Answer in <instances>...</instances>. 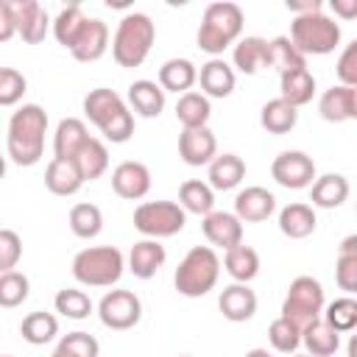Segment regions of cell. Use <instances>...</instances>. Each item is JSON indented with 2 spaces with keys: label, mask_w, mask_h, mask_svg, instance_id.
<instances>
[{
  "label": "cell",
  "mask_w": 357,
  "mask_h": 357,
  "mask_svg": "<svg viewBox=\"0 0 357 357\" xmlns=\"http://www.w3.org/2000/svg\"><path fill=\"white\" fill-rule=\"evenodd\" d=\"M187 212L176 201H142L134 209V229L151 240L173 237L184 229Z\"/></svg>",
  "instance_id": "obj_9"
},
{
  "label": "cell",
  "mask_w": 357,
  "mask_h": 357,
  "mask_svg": "<svg viewBox=\"0 0 357 357\" xmlns=\"http://www.w3.org/2000/svg\"><path fill=\"white\" fill-rule=\"evenodd\" d=\"M84 114L92 126H98V131L109 139V142H128L134 134V114L128 109V103L106 86L92 89L84 98Z\"/></svg>",
  "instance_id": "obj_2"
},
{
  "label": "cell",
  "mask_w": 357,
  "mask_h": 357,
  "mask_svg": "<svg viewBox=\"0 0 357 357\" xmlns=\"http://www.w3.org/2000/svg\"><path fill=\"white\" fill-rule=\"evenodd\" d=\"M165 259H167L165 245L159 240L145 237V240H139V243L131 245V251H128V271L137 279H151L165 265Z\"/></svg>",
  "instance_id": "obj_21"
},
{
  "label": "cell",
  "mask_w": 357,
  "mask_h": 357,
  "mask_svg": "<svg viewBox=\"0 0 357 357\" xmlns=\"http://www.w3.org/2000/svg\"><path fill=\"white\" fill-rule=\"evenodd\" d=\"M268 343H271L273 351H279V354H296V349L301 346V332H298L290 321H284V318L279 315V318L271 321V326H268Z\"/></svg>",
  "instance_id": "obj_45"
},
{
  "label": "cell",
  "mask_w": 357,
  "mask_h": 357,
  "mask_svg": "<svg viewBox=\"0 0 357 357\" xmlns=\"http://www.w3.org/2000/svg\"><path fill=\"white\" fill-rule=\"evenodd\" d=\"M324 304H326V298H324L321 282L312 276H296L282 301V318L290 321L298 332H304L312 321L321 318Z\"/></svg>",
  "instance_id": "obj_8"
},
{
  "label": "cell",
  "mask_w": 357,
  "mask_h": 357,
  "mask_svg": "<svg viewBox=\"0 0 357 357\" xmlns=\"http://www.w3.org/2000/svg\"><path fill=\"white\" fill-rule=\"evenodd\" d=\"M223 268H226V273H229L234 282L248 284V282L259 273V254H257L251 245L240 243V245H234V248H229V251L223 254Z\"/></svg>",
  "instance_id": "obj_32"
},
{
  "label": "cell",
  "mask_w": 357,
  "mask_h": 357,
  "mask_svg": "<svg viewBox=\"0 0 357 357\" xmlns=\"http://www.w3.org/2000/svg\"><path fill=\"white\" fill-rule=\"evenodd\" d=\"M178 156H181V162L190 165V167L209 165V162L218 156V139H215V134L209 131V126L184 128V131L178 134Z\"/></svg>",
  "instance_id": "obj_12"
},
{
  "label": "cell",
  "mask_w": 357,
  "mask_h": 357,
  "mask_svg": "<svg viewBox=\"0 0 357 357\" xmlns=\"http://www.w3.org/2000/svg\"><path fill=\"white\" fill-rule=\"evenodd\" d=\"M22 257V237L14 229H0V273L14 271Z\"/></svg>",
  "instance_id": "obj_48"
},
{
  "label": "cell",
  "mask_w": 357,
  "mask_h": 357,
  "mask_svg": "<svg viewBox=\"0 0 357 357\" xmlns=\"http://www.w3.org/2000/svg\"><path fill=\"white\" fill-rule=\"evenodd\" d=\"M178 206L192 215H209L215 206V190L201 178H190L178 187Z\"/></svg>",
  "instance_id": "obj_38"
},
{
  "label": "cell",
  "mask_w": 357,
  "mask_h": 357,
  "mask_svg": "<svg viewBox=\"0 0 357 357\" xmlns=\"http://www.w3.org/2000/svg\"><path fill=\"white\" fill-rule=\"evenodd\" d=\"M50 357H73V354H67V351H61V349H56Z\"/></svg>",
  "instance_id": "obj_54"
},
{
  "label": "cell",
  "mask_w": 357,
  "mask_h": 357,
  "mask_svg": "<svg viewBox=\"0 0 357 357\" xmlns=\"http://www.w3.org/2000/svg\"><path fill=\"white\" fill-rule=\"evenodd\" d=\"M293 47L307 59V56H326L340 45V25L326 17L324 11L293 17L290 22V36Z\"/></svg>",
  "instance_id": "obj_7"
},
{
  "label": "cell",
  "mask_w": 357,
  "mask_h": 357,
  "mask_svg": "<svg viewBox=\"0 0 357 357\" xmlns=\"http://www.w3.org/2000/svg\"><path fill=\"white\" fill-rule=\"evenodd\" d=\"M335 282L340 290H346L349 296L357 293V234H349L340 248H337V259H335Z\"/></svg>",
  "instance_id": "obj_36"
},
{
  "label": "cell",
  "mask_w": 357,
  "mask_h": 357,
  "mask_svg": "<svg viewBox=\"0 0 357 357\" xmlns=\"http://www.w3.org/2000/svg\"><path fill=\"white\" fill-rule=\"evenodd\" d=\"M271 176L284 190H304L315 181V162L304 151H282L271 162Z\"/></svg>",
  "instance_id": "obj_11"
},
{
  "label": "cell",
  "mask_w": 357,
  "mask_h": 357,
  "mask_svg": "<svg viewBox=\"0 0 357 357\" xmlns=\"http://www.w3.org/2000/svg\"><path fill=\"white\" fill-rule=\"evenodd\" d=\"M259 123H262V128H265L268 134H279V137H282V134H287V131L296 128V123H298V109L290 106V103L282 100V98H273V100H268V103L262 106Z\"/></svg>",
  "instance_id": "obj_34"
},
{
  "label": "cell",
  "mask_w": 357,
  "mask_h": 357,
  "mask_svg": "<svg viewBox=\"0 0 357 357\" xmlns=\"http://www.w3.org/2000/svg\"><path fill=\"white\" fill-rule=\"evenodd\" d=\"M265 67H273L282 75V73L307 67V59L293 47V42L287 36H273L265 45Z\"/></svg>",
  "instance_id": "obj_33"
},
{
  "label": "cell",
  "mask_w": 357,
  "mask_h": 357,
  "mask_svg": "<svg viewBox=\"0 0 357 357\" xmlns=\"http://www.w3.org/2000/svg\"><path fill=\"white\" fill-rule=\"evenodd\" d=\"M128 109L139 117H159L165 109V92L156 81L139 78L128 86Z\"/></svg>",
  "instance_id": "obj_26"
},
{
  "label": "cell",
  "mask_w": 357,
  "mask_h": 357,
  "mask_svg": "<svg viewBox=\"0 0 357 357\" xmlns=\"http://www.w3.org/2000/svg\"><path fill=\"white\" fill-rule=\"evenodd\" d=\"M312 95H315V75L307 67H298V70L279 75V98L287 100L290 106L298 109V106L310 103Z\"/></svg>",
  "instance_id": "obj_28"
},
{
  "label": "cell",
  "mask_w": 357,
  "mask_h": 357,
  "mask_svg": "<svg viewBox=\"0 0 357 357\" xmlns=\"http://www.w3.org/2000/svg\"><path fill=\"white\" fill-rule=\"evenodd\" d=\"M284 6H287V11H293L296 17H304V14H315V11H324V3H321V0H287Z\"/></svg>",
  "instance_id": "obj_51"
},
{
  "label": "cell",
  "mask_w": 357,
  "mask_h": 357,
  "mask_svg": "<svg viewBox=\"0 0 357 357\" xmlns=\"http://www.w3.org/2000/svg\"><path fill=\"white\" fill-rule=\"evenodd\" d=\"M198 81V70L190 59H167L159 67V86L162 92H176L184 95L192 89V84Z\"/></svg>",
  "instance_id": "obj_29"
},
{
  "label": "cell",
  "mask_w": 357,
  "mask_h": 357,
  "mask_svg": "<svg viewBox=\"0 0 357 357\" xmlns=\"http://www.w3.org/2000/svg\"><path fill=\"white\" fill-rule=\"evenodd\" d=\"M6 176V156H0V178Z\"/></svg>",
  "instance_id": "obj_55"
},
{
  "label": "cell",
  "mask_w": 357,
  "mask_h": 357,
  "mask_svg": "<svg viewBox=\"0 0 357 357\" xmlns=\"http://www.w3.org/2000/svg\"><path fill=\"white\" fill-rule=\"evenodd\" d=\"M20 335L31 346H45L59 335V318L53 312H42V310L28 312L20 324Z\"/></svg>",
  "instance_id": "obj_37"
},
{
  "label": "cell",
  "mask_w": 357,
  "mask_h": 357,
  "mask_svg": "<svg viewBox=\"0 0 357 357\" xmlns=\"http://www.w3.org/2000/svg\"><path fill=\"white\" fill-rule=\"evenodd\" d=\"M73 162H75V167H78L84 181H95L109 170V151L98 137H89L84 142V148L75 153Z\"/></svg>",
  "instance_id": "obj_31"
},
{
  "label": "cell",
  "mask_w": 357,
  "mask_h": 357,
  "mask_svg": "<svg viewBox=\"0 0 357 357\" xmlns=\"http://www.w3.org/2000/svg\"><path fill=\"white\" fill-rule=\"evenodd\" d=\"M206 184L212 190H234L243 178H245V162L237 153H218L209 165H206Z\"/></svg>",
  "instance_id": "obj_22"
},
{
  "label": "cell",
  "mask_w": 357,
  "mask_h": 357,
  "mask_svg": "<svg viewBox=\"0 0 357 357\" xmlns=\"http://www.w3.org/2000/svg\"><path fill=\"white\" fill-rule=\"evenodd\" d=\"M45 134H47V112L39 103H22L8 120V134H6L8 159L20 167H33L45 153Z\"/></svg>",
  "instance_id": "obj_1"
},
{
  "label": "cell",
  "mask_w": 357,
  "mask_h": 357,
  "mask_svg": "<svg viewBox=\"0 0 357 357\" xmlns=\"http://www.w3.org/2000/svg\"><path fill=\"white\" fill-rule=\"evenodd\" d=\"M28 293H31V282L22 271L14 268V271L0 273V307L14 310L28 298Z\"/></svg>",
  "instance_id": "obj_44"
},
{
  "label": "cell",
  "mask_w": 357,
  "mask_h": 357,
  "mask_svg": "<svg viewBox=\"0 0 357 357\" xmlns=\"http://www.w3.org/2000/svg\"><path fill=\"white\" fill-rule=\"evenodd\" d=\"M126 268L123 251L114 245H92L73 257V276L86 287H112Z\"/></svg>",
  "instance_id": "obj_6"
},
{
  "label": "cell",
  "mask_w": 357,
  "mask_h": 357,
  "mask_svg": "<svg viewBox=\"0 0 357 357\" xmlns=\"http://www.w3.org/2000/svg\"><path fill=\"white\" fill-rule=\"evenodd\" d=\"M332 8H335V14L343 17V20L357 17V0H332Z\"/></svg>",
  "instance_id": "obj_52"
},
{
  "label": "cell",
  "mask_w": 357,
  "mask_h": 357,
  "mask_svg": "<svg viewBox=\"0 0 357 357\" xmlns=\"http://www.w3.org/2000/svg\"><path fill=\"white\" fill-rule=\"evenodd\" d=\"M293 357H310V354H293Z\"/></svg>",
  "instance_id": "obj_56"
},
{
  "label": "cell",
  "mask_w": 357,
  "mask_h": 357,
  "mask_svg": "<svg viewBox=\"0 0 357 357\" xmlns=\"http://www.w3.org/2000/svg\"><path fill=\"white\" fill-rule=\"evenodd\" d=\"M98 318H100V324L106 329L126 332V329H131V326L139 324V318H142V301L131 290H109L98 301Z\"/></svg>",
  "instance_id": "obj_10"
},
{
  "label": "cell",
  "mask_w": 357,
  "mask_h": 357,
  "mask_svg": "<svg viewBox=\"0 0 357 357\" xmlns=\"http://www.w3.org/2000/svg\"><path fill=\"white\" fill-rule=\"evenodd\" d=\"M11 36H17L14 6H11V0H0V42H8Z\"/></svg>",
  "instance_id": "obj_50"
},
{
  "label": "cell",
  "mask_w": 357,
  "mask_h": 357,
  "mask_svg": "<svg viewBox=\"0 0 357 357\" xmlns=\"http://www.w3.org/2000/svg\"><path fill=\"white\" fill-rule=\"evenodd\" d=\"M14 22H17V36L28 45H39L47 31H50V17L36 0H14Z\"/></svg>",
  "instance_id": "obj_13"
},
{
  "label": "cell",
  "mask_w": 357,
  "mask_h": 357,
  "mask_svg": "<svg viewBox=\"0 0 357 357\" xmlns=\"http://www.w3.org/2000/svg\"><path fill=\"white\" fill-rule=\"evenodd\" d=\"M181 357H190V354H181Z\"/></svg>",
  "instance_id": "obj_58"
},
{
  "label": "cell",
  "mask_w": 357,
  "mask_h": 357,
  "mask_svg": "<svg viewBox=\"0 0 357 357\" xmlns=\"http://www.w3.org/2000/svg\"><path fill=\"white\" fill-rule=\"evenodd\" d=\"M218 310L223 312L226 321L243 324V321L254 318V312H257V293H254L248 284L234 282V284H229V287L220 290V296H218Z\"/></svg>",
  "instance_id": "obj_16"
},
{
  "label": "cell",
  "mask_w": 357,
  "mask_h": 357,
  "mask_svg": "<svg viewBox=\"0 0 357 357\" xmlns=\"http://www.w3.org/2000/svg\"><path fill=\"white\" fill-rule=\"evenodd\" d=\"M84 22H86V14H84L81 6H75V3H73V6H64V8L56 14V20H50V28H53L56 42L70 50V47L75 45V39H78Z\"/></svg>",
  "instance_id": "obj_39"
},
{
  "label": "cell",
  "mask_w": 357,
  "mask_h": 357,
  "mask_svg": "<svg viewBox=\"0 0 357 357\" xmlns=\"http://www.w3.org/2000/svg\"><path fill=\"white\" fill-rule=\"evenodd\" d=\"M53 307H56V312H61L64 318L84 321V318H89V312H92V298H89L84 290L64 287V290H59V293H56Z\"/></svg>",
  "instance_id": "obj_43"
},
{
  "label": "cell",
  "mask_w": 357,
  "mask_h": 357,
  "mask_svg": "<svg viewBox=\"0 0 357 357\" xmlns=\"http://www.w3.org/2000/svg\"><path fill=\"white\" fill-rule=\"evenodd\" d=\"M346 198H349V178L340 176V173L315 176V181L310 184V201H312V206L337 209Z\"/></svg>",
  "instance_id": "obj_25"
},
{
  "label": "cell",
  "mask_w": 357,
  "mask_h": 357,
  "mask_svg": "<svg viewBox=\"0 0 357 357\" xmlns=\"http://www.w3.org/2000/svg\"><path fill=\"white\" fill-rule=\"evenodd\" d=\"M45 187L53 195L70 198V195H75L84 187V178H81L75 162H70V159H50L47 167H45Z\"/></svg>",
  "instance_id": "obj_24"
},
{
  "label": "cell",
  "mask_w": 357,
  "mask_h": 357,
  "mask_svg": "<svg viewBox=\"0 0 357 357\" xmlns=\"http://www.w3.org/2000/svg\"><path fill=\"white\" fill-rule=\"evenodd\" d=\"M106 47H109V28H106V22L98 20V17H86V22H84L75 45L70 47V53H73L75 61H98L106 53Z\"/></svg>",
  "instance_id": "obj_17"
},
{
  "label": "cell",
  "mask_w": 357,
  "mask_h": 357,
  "mask_svg": "<svg viewBox=\"0 0 357 357\" xmlns=\"http://www.w3.org/2000/svg\"><path fill=\"white\" fill-rule=\"evenodd\" d=\"M273 209H276L273 192H268L265 187H257V184L240 190L234 198V215L245 223H262L273 215Z\"/></svg>",
  "instance_id": "obj_18"
},
{
  "label": "cell",
  "mask_w": 357,
  "mask_h": 357,
  "mask_svg": "<svg viewBox=\"0 0 357 357\" xmlns=\"http://www.w3.org/2000/svg\"><path fill=\"white\" fill-rule=\"evenodd\" d=\"M56 349H61V351H67V354H73V357H98V354H100V343H98L95 335H89V332H67V335L59 340Z\"/></svg>",
  "instance_id": "obj_47"
},
{
  "label": "cell",
  "mask_w": 357,
  "mask_h": 357,
  "mask_svg": "<svg viewBox=\"0 0 357 357\" xmlns=\"http://www.w3.org/2000/svg\"><path fill=\"white\" fill-rule=\"evenodd\" d=\"M337 78H340V86H357V42H349L337 59V67H335Z\"/></svg>",
  "instance_id": "obj_49"
},
{
  "label": "cell",
  "mask_w": 357,
  "mask_h": 357,
  "mask_svg": "<svg viewBox=\"0 0 357 357\" xmlns=\"http://www.w3.org/2000/svg\"><path fill=\"white\" fill-rule=\"evenodd\" d=\"M245 357H273L268 349H251V351H245Z\"/></svg>",
  "instance_id": "obj_53"
},
{
  "label": "cell",
  "mask_w": 357,
  "mask_h": 357,
  "mask_svg": "<svg viewBox=\"0 0 357 357\" xmlns=\"http://www.w3.org/2000/svg\"><path fill=\"white\" fill-rule=\"evenodd\" d=\"M198 84H201V95H206V98H229L234 92L237 75H234V67L218 56V59H209L206 64H201Z\"/></svg>",
  "instance_id": "obj_19"
},
{
  "label": "cell",
  "mask_w": 357,
  "mask_h": 357,
  "mask_svg": "<svg viewBox=\"0 0 357 357\" xmlns=\"http://www.w3.org/2000/svg\"><path fill=\"white\" fill-rule=\"evenodd\" d=\"M318 226V218H315V209L310 204H287L282 212H279V231L290 240H304L315 231Z\"/></svg>",
  "instance_id": "obj_27"
},
{
  "label": "cell",
  "mask_w": 357,
  "mask_h": 357,
  "mask_svg": "<svg viewBox=\"0 0 357 357\" xmlns=\"http://www.w3.org/2000/svg\"><path fill=\"white\" fill-rule=\"evenodd\" d=\"M201 229H204V237L212 245L223 248V251H229V248L243 243V220L234 212H215L212 209L209 215H204Z\"/></svg>",
  "instance_id": "obj_15"
},
{
  "label": "cell",
  "mask_w": 357,
  "mask_h": 357,
  "mask_svg": "<svg viewBox=\"0 0 357 357\" xmlns=\"http://www.w3.org/2000/svg\"><path fill=\"white\" fill-rule=\"evenodd\" d=\"M318 112L326 123H346L357 117V89L351 86H329L321 100H318Z\"/></svg>",
  "instance_id": "obj_20"
},
{
  "label": "cell",
  "mask_w": 357,
  "mask_h": 357,
  "mask_svg": "<svg viewBox=\"0 0 357 357\" xmlns=\"http://www.w3.org/2000/svg\"><path fill=\"white\" fill-rule=\"evenodd\" d=\"M86 139H89V131H86L84 120H78V117L59 120L56 134H53V159H70L73 162Z\"/></svg>",
  "instance_id": "obj_23"
},
{
  "label": "cell",
  "mask_w": 357,
  "mask_h": 357,
  "mask_svg": "<svg viewBox=\"0 0 357 357\" xmlns=\"http://www.w3.org/2000/svg\"><path fill=\"white\" fill-rule=\"evenodd\" d=\"M218 276H220V257L215 254V248L212 245H192L184 254V259L178 262L173 284L181 296L201 298L218 284Z\"/></svg>",
  "instance_id": "obj_5"
},
{
  "label": "cell",
  "mask_w": 357,
  "mask_h": 357,
  "mask_svg": "<svg viewBox=\"0 0 357 357\" xmlns=\"http://www.w3.org/2000/svg\"><path fill=\"white\" fill-rule=\"evenodd\" d=\"M321 318H324L337 335L351 332V329L357 326V301H354L351 296H340V298H335L332 304H324Z\"/></svg>",
  "instance_id": "obj_42"
},
{
  "label": "cell",
  "mask_w": 357,
  "mask_h": 357,
  "mask_svg": "<svg viewBox=\"0 0 357 357\" xmlns=\"http://www.w3.org/2000/svg\"><path fill=\"white\" fill-rule=\"evenodd\" d=\"M67 220H70L73 234L81 237V240H92V237H98L103 231V212H100V206H95L89 201L75 204L70 209V218Z\"/></svg>",
  "instance_id": "obj_41"
},
{
  "label": "cell",
  "mask_w": 357,
  "mask_h": 357,
  "mask_svg": "<svg viewBox=\"0 0 357 357\" xmlns=\"http://www.w3.org/2000/svg\"><path fill=\"white\" fill-rule=\"evenodd\" d=\"M112 190L126 201H139L151 190V170L142 162L126 159L112 170Z\"/></svg>",
  "instance_id": "obj_14"
},
{
  "label": "cell",
  "mask_w": 357,
  "mask_h": 357,
  "mask_svg": "<svg viewBox=\"0 0 357 357\" xmlns=\"http://www.w3.org/2000/svg\"><path fill=\"white\" fill-rule=\"evenodd\" d=\"M156 39V25L148 14L131 11L117 22L114 39H112V59L120 67H139Z\"/></svg>",
  "instance_id": "obj_4"
},
{
  "label": "cell",
  "mask_w": 357,
  "mask_h": 357,
  "mask_svg": "<svg viewBox=\"0 0 357 357\" xmlns=\"http://www.w3.org/2000/svg\"><path fill=\"white\" fill-rule=\"evenodd\" d=\"M243 8L231 0H215L204 8L201 25H198V47L204 53H209L212 59H218L229 45H234L243 33Z\"/></svg>",
  "instance_id": "obj_3"
},
{
  "label": "cell",
  "mask_w": 357,
  "mask_h": 357,
  "mask_svg": "<svg viewBox=\"0 0 357 357\" xmlns=\"http://www.w3.org/2000/svg\"><path fill=\"white\" fill-rule=\"evenodd\" d=\"M28 89V81L14 67H0V106H17Z\"/></svg>",
  "instance_id": "obj_46"
},
{
  "label": "cell",
  "mask_w": 357,
  "mask_h": 357,
  "mask_svg": "<svg viewBox=\"0 0 357 357\" xmlns=\"http://www.w3.org/2000/svg\"><path fill=\"white\" fill-rule=\"evenodd\" d=\"M265 45H268V39H262V36H243L231 50L234 67L245 75H254L259 67H265Z\"/></svg>",
  "instance_id": "obj_40"
},
{
  "label": "cell",
  "mask_w": 357,
  "mask_h": 357,
  "mask_svg": "<svg viewBox=\"0 0 357 357\" xmlns=\"http://www.w3.org/2000/svg\"><path fill=\"white\" fill-rule=\"evenodd\" d=\"M212 117V106H209V98L201 95V92H184L178 95V103H176V120L184 126V128H201L206 126Z\"/></svg>",
  "instance_id": "obj_35"
},
{
  "label": "cell",
  "mask_w": 357,
  "mask_h": 357,
  "mask_svg": "<svg viewBox=\"0 0 357 357\" xmlns=\"http://www.w3.org/2000/svg\"><path fill=\"white\" fill-rule=\"evenodd\" d=\"M301 346L310 357H332L340 349V335L324 318H318L301 332Z\"/></svg>",
  "instance_id": "obj_30"
},
{
  "label": "cell",
  "mask_w": 357,
  "mask_h": 357,
  "mask_svg": "<svg viewBox=\"0 0 357 357\" xmlns=\"http://www.w3.org/2000/svg\"><path fill=\"white\" fill-rule=\"evenodd\" d=\"M0 357H11V354H0Z\"/></svg>",
  "instance_id": "obj_57"
}]
</instances>
